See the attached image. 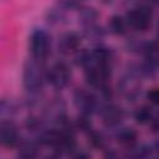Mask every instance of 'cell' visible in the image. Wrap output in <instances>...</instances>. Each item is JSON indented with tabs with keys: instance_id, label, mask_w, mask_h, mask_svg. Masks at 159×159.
Masks as SVG:
<instances>
[{
	"instance_id": "cell-12",
	"label": "cell",
	"mask_w": 159,
	"mask_h": 159,
	"mask_svg": "<svg viewBox=\"0 0 159 159\" xmlns=\"http://www.w3.org/2000/svg\"><path fill=\"white\" fill-rule=\"evenodd\" d=\"M113 137L118 144L125 149L133 147L138 142V133L130 127H123L122 124L113 129Z\"/></svg>"
},
{
	"instance_id": "cell-23",
	"label": "cell",
	"mask_w": 159,
	"mask_h": 159,
	"mask_svg": "<svg viewBox=\"0 0 159 159\" xmlns=\"http://www.w3.org/2000/svg\"><path fill=\"white\" fill-rule=\"evenodd\" d=\"M84 0H58L60 6H62L66 10H72V9H78Z\"/></svg>"
},
{
	"instance_id": "cell-4",
	"label": "cell",
	"mask_w": 159,
	"mask_h": 159,
	"mask_svg": "<svg viewBox=\"0 0 159 159\" xmlns=\"http://www.w3.org/2000/svg\"><path fill=\"white\" fill-rule=\"evenodd\" d=\"M31 57L45 62L51 53V36L45 29H35L29 36Z\"/></svg>"
},
{
	"instance_id": "cell-19",
	"label": "cell",
	"mask_w": 159,
	"mask_h": 159,
	"mask_svg": "<svg viewBox=\"0 0 159 159\" xmlns=\"http://www.w3.org/2000/svg\"><path fill=\"white\" fill-rule=\"evenodd\" d=\"M142 53L144 56V61L153 63V65H158V46H157V41L155 40H148L144 41L143 48H142Z\"/></svg>"
},
{
	"instance_id": "cell-5",
	"label": "cell",
	"mask_w": 159,
	"mask_h": 159,
	"mask_svg": "<svg viewBox=\"0 0 159 159\" xmlns=\"http://www.w3.org/2000/svg\"><path fill=\"white\" fill-rule=\"evenodd\" d=\"M71 78V67L65 61H56L48 68H46V82L57 91L65 89L70 84Z\"/></svg>"
},
{
	"instance_id": "cell-9",
	"label": "cell",
	"mask_w": 159,
	"mask_h": 159,
	"mask_svg": "<svg viewBox=\"0 0 159 159\" xmlns=\"http://www.w3.org/2000/svg\"><path fill=\"white\" fill-rule=\"evenodd\" d=\"M21 135L17 125L11 120H0V145L4 148H16Z\"/></svg>"
},
{
	"instance_id": "cell-14",
	"label": "cell",
	"mask_w": 159,
	"mask_h": 159,
	"mask_svg": "<svg viewBox=\"0 0 159 159\" xmlns=\"http://www.w3.org/2000/svg\"><path fill=\"white\" fill-rule=\"evenodd\" d=\"M155 153H158V144H147V143H135L133 147L127 149V157L130 158H149L153 157Z\"/></svg>"
},
{
	"instance_id": "cell-25",
	"label": "cell",
	"mask_w": 159,
	"mask_h": 159,
	"mask_svg": "<svg viewBox=\"0 0 159 159\" xmlns=\"http://www.w3.org/2000/svg\"><path fill=\"white\" fill-rule=\"evenodd\" d=\"M102 1H106V2H111V0H102Z\"/></svg>"
},
{
	"instance_id": "cell-16",
	"label": "cell",
	"mask_w": 159,
	"mask_h": 159,
	"mask_svg": "<svg viewBox=\"0 0 159 159\" xmlns=\"http://www.w3.org/2000/svg\"><path fill=\"white\" fill-rule=\"evenodd\" d=\"M98 17H99V14L93 6L81 5L78 7V21L81 22L82 27L92 24H97Z\"/></svg>"
},
{
	"instance_id": "cell-13",
	"label": "cell",
	"mask_w": 159,
	"mask_h": 159,
	"mask_svg": "<svg viewBox=\"0 0 159 159\" xmlns=\"http://www.w3.org/2000/svg\"><path fill=\"white\" fill-rule=\"evenodd\" d=\"M40 143L37 142L36 138H21L20 142L17 143V155L21 158H36L40 154Z\"/></svg>"
},
{
	"instance_id": "cell-10",
	"label": "cell",
	"mask_w": 159,
	"mask_h": 159,
	"mask_svg": "<svg viewBox=\"0 0 159 159\" xmlns=\"http://www.w3.org/2000/svg\"><path fill=\"white\" fill-rule=\"evenodd\" d=\"M82 36L75 31H68L62 34L57 40V50L61 55L70 56L75 55L80 50Z\"/></svg>"
},
{
	"instance_id": "cell-6",
	"label": "cell",
	"mask_w": 159,
	"mask_h": 159,
	"mask_svg": "<svg viewBox=\"0 0 159 159\" xmlns=\"http://www.w3.org/2000/svg\"><path fill=\"white\" fill-rule=\"evenodd\" d=\"M101 103L102 101L99 99L98 94H96L91 89L77 88L73 92V104L81 114L91 117L93 114H97Z\"/></svg>"
},
{
	"instance_id": "cell-2",
	"label": "cell",
	"mask_w": 159,
	"mask_h": 159,
	"mask_svg": "<svg viewBox=\"0 0 159 159\" xmlns=\"http://www.w3.org/2000/svg\"><path fill=\"white\" fill-rule=\"evenodd\" d=\"M46 83L45 62L30 57L22 67V86L26 92H41Z\"/></svg>"
},
{
	"instance_id": "cell-17",
	"label": "cell",
	"mask_w": 159,
	"mask_h": 159,
	"mask_svg": "<svg viewBox=\"0 0 159 159\" xmlns=\"http://www.w3.org/2000/svg\"><path fill=\"white\" fill-rule=\"evenodd\" d=\"M108 30H109L111 34L117 35V36L125 35L127 31H128V25H127V21L124 19V16L119 15V14L112 15L109 21H108Z\"/></svg>"
},
{
	"instance_id": "cell-24",
	"label": "cell",
	"mask_w": 159,
	"mask_h": 159,
	"mask_svg": "<svg viewBox=\"0 0 159 159\" xmlns=\"http://www.w3.org/2000/svg\"><path fill=\"white\" fill-rule=\"evenodd\" d=\"M147 97V101L152 104V106H157L159 103V93H158V89L157 88H152L147 92L145 94Z\"/></svg>"
},
{
	"instance_id": "cell-18",
	"label": "cell",
	"mask_w": 159,
	"mask_h": 159,
	"mask_svg": "<svg viewBox=\"0 0 159 159\" xmlns=\"http://www.w3.org/2000/svg\"><path fill=\"white\" fill-rule=\"evenodd\" d=\"M86 135H87L88 143L92 148L98 149V150H103V152L108 148V139L102 132L96 130L94 128H92Z\"/></svg>"
},
{
	"instance_id": "cell-3",
	"label": "cell",
	"mask_w": 159,
	"mask_h": 159,
	"mask_svg": "<svg viewBox=\"0 0 159 159\" xmlns=\"http://www.w3.org/2000/svg\"><path fill=\"white\" fill-rule=\"evenodd\" d=\"M124 19L127 21L128 29H132L137 32H145L153 26L154 7L147 4H137L125 12Z\"/></svg>"
},
{
	"instance_id": "cell-15",
	"label": "cell",
	"mask_w": 159,
	"mask_h": 159,
	"mask_svg": "<svg viewBox=\"0 0 159 159\" xmlns=\"http://www.w3.org/2000/svg\"><path fill=\"white\" fill-rule=\"evenodd\" d=\"M104 35H106V31L103 30L102 26H99L97 24H92V25L82 27V35L81 36H82V39L93 43V46H97V45H101Z\"/></svg>"
},
{
	"instance_id": "cell-1",
	"label": "cell",
	"mask_w": 159,
	"mask_h": 159,
	"mask_svg": "<svg viewBox=\"0 0 159 159\" xmlns=\"http://www.w3.org/2000/svg\"><path fill=\"white\" fill-rule=\"evenodd\" d=\"M143 80L144 78L140 73L139 65L128 66L118 81V84H117L118 93L128 102L129 101L133 102V101L138 99L140 96Z\"/></svg>"
},
{
	"instance_id": "cell-11",
	"label": "cell",
	"mask_w": 159,
	"mask_h": 159,
	"mask_svg": "<svg viewBox=\"0 0 159 159\" xmlns=\"http://www.w3.org/2000/svg\"><path fill=\"white\" fill-rule=\"evenodd\" d=\"M133 118L138 124L149 125V128H152L154 133L158 132V117L150 106L144 104V106L138 107L133 112Z\"/></svg>"
},
{
	"instance_id": "cell-22",
	"label": "cell",
	"mask_w": 159,
	"mask_h": 159,
	"mask_svg": "<svg viewBox=\"0 0 159 159\" xmlns=\"http://www.w3.org/2000/svg\"><path fill=\"white\" fill-rule=\"evenodd\" d=\"M143 45H144V41H142L140 39H130L125 43L128 51L130 52H142Z\"/></svg>"
},
{
	"instance_id": "cell-7",
	"label": "cell",
	"mask_w": 159,
	"mask_h": 159,
	"mask_svg": "<svg viewBox=\"0 0 159 159\" xmlns=\"http://www.w3.org/2000/svg\"><path fill=\"white\" fill-rule=\"evenodd\" d=\"M43 122L50 127H58L63 124L67 117V106L62 98H53L43 107L42 112Z\"/></svg>"
},
{
	"instance_id": "cell-8",
	"label": "cell",
	"mask_w": 159,
	"mask_h": 159,
	"mask_svg": "<svg viewBox=\"0 0 159 159\" xmlns=\"http://www.w3.org/2000/svg\"><path fill=\"white\" fill-rule=\"evenodd\" d=\"M97 114L101 117L103 125L112 130L120 125L125 118V111L120 106L112 103L111 101L102 102L99 104Z\"/></svg>"
},
{
	"instance_id": "cell-21",
	"label": "cell",
	"mask_w": 159,
	"mask_h": 159,
	"mask_svg": "<svg viewBox=\"0 0 159 159\" xmlns=\"http://www.w3.org/2000/svg\"><path fill=\"white\" fill-rule=\"evenodd\" d=\"M65 10L62 6H56V7H52V9H48L47 14H46V19L50 24L52 25H58V24H62L65 22Z\"/></svg>"
},
{
	"instance_id": "cell-20",
	"label": "cell",
	"mask_w": 159,
	"mask_h": 159,
	"mask_svg": "<svg viewBox=\"0 0 159 159\" xmlns=\"http://www.w3.org/2000/svg\"><path fill=\"white\" fill-rule=\"evenodd\" d=\"M16 111H17L16 104L11 99L0 98V120L11 119L15 116Z\"/></svg>"
}]
</instances>
